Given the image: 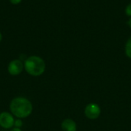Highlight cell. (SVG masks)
Here are the masks:
<instances>
[{
    "label": "cell",
    "mask_w": 131,
    "mask_h": 131,
    "mask_svg": "<svg viewBox=\"0 0 131 131\" xmlns=\"http://www.w3.org/2000/svg\"><path fill=\"white\" fill-rule=\"evenodd\" d=\"M9 110L13 116L19 119H24L31 114L33 106L28 98L17 97L12 99L10 102Z\"/></svg>",
    "instance_id": "6da1fadb"
},
{
    "label": "cell",
    "mask_w": 131,
    "mask_h": 131,
    "mask_svg": "<svg viewBox=\"0 0 131 131\" xmlns=\"http://www.w3.org/2000/svg\"><path fill=\"white\" fill-rule=\"evenodd\" d=\"M45 62L38 56H30L25 59L24 63V69L25 71L33 77H38L44 74L45 71Z\"/></svg>",
    "instance_id": "7a4b0ae2"
},
{
    "label": "cell",
    "mask_w": 131,
    "mask_h": 131,
    "mask_svg": "<svg viewBox=\"0 0 131 131\" xmlns=\"http://www.w3.org/2000/svg\"><path fill=\"white\" fill-rule=\"evenodd\" d=\"M101 113V107L98 104L95 103H91L88 104L84 109V114L87 118L90 120H96L97 119Z\"/></svg>",
    "instance_id": "3957f363"
},
{
    "label": "cell",
    "mask_w": 131,
    "mask_h": 131,
    "mask_svg": "<svg viewBox=\"0 0 131 131\" xmlns=\"http://www.w3.org/2000/svg\"><path fill=\"white\" fill-rule=\"evenodd\" d=\"M14 116L9 113L3 111L0 113V127L4 129H11L14 127Z\"/></svg>",
    "instance_id": "277c9868"
},
{
    "label": "cell",
    "mask_w": 131,
    "mask_h": 131,
    "mask_svg": "<svg viewBox=\"0 0 131 131\" xmlns=\"http://www.w3.org/2000/svg\"><path fill=\"white\" fill-rule=\"evenodd\" d=\"M24 70V64L21 60L15 59L8 65V72L12 76L19 75Z\"/></svg>",
    "instance_id": "5b68a950"
},
{
    "label": "cell",
    "mask_w": 131,
    "mask_h": 131,
    "mask_svg": "<svg viewBox=\"0 0 131 131\" xmlns=\"http://www.w3.org/2000/svg\"><path fill=\"white\" fill-rule=\"evenodd\" d=\"M61 129L63 131H77V124L72 119L67 118L62 121Z\"/></svg>",
    "instance_id": "8992f818"
},
{
    "label": "cell",
    "mask_w": 131,
    "mask_h": 131,
    "mask_svg": "<svg viewBox=\"0 0 131 131\" xmlns=\"http://www.w3.org/2000/svg\"><path fill=\"white\" fill-rule=\"evenodd\" d=\"M125 53L126 55L131 59V36L128 38L125 45Z\"/></svg>",
    "instance_id": "52a82bcc"
},
{
    "label": "cell",
    "mask_w": 131,
    "mask_h": 131,
    "mask_svg": "<svg viewBox=\"0 0 131 131\" xmlns=\"http://www.w3.org/2000/svg\"><path fill=\"white\" fill-rule=\"evenodd\" d=\"M23 126V121L21 119H16L15 120V122H14V127H17V128H21V127Z\"/></svg>",
    "instance_id": "ba28073f"
},
{
    "label": "cell",
    "mask_w": 131,
    "mask_h": 131,
    "mask_svg": "<svg viewBox=\"0 0 131 131\" xmlns=\"http://www.w3.org/2000/svg\"><path fill=\"white\" fill-rule=\"evenodd\" d=\"M125 13H126L127 16L131 18V3L128 4L127 5V7L125 8Z\"/></svg>",
    "instance_id": "9c48e42d"
},
{
    "label": "cell",
    "mask_w": 131,
    "mask_h": 131,
    "mask_svg": "<svg viewBox=\"0 0 131 131\" xmlns=\"http://www.w3.org/2000/svg\"><path fill=\"white\" fill-rule=\"evenodd\" d=\"M11 3L14 4V5H17L18 3H20L21 2V0H9Z\"/></svg>",
    "instance_id": "30bf717a"
},
{
    "label": "cell",
    "mask_w": 131,
    "mask_h": 131,
    "mask_svg": "<svg viewBox=\"0 0 131 131\" xmlns=\"http://www.w3.org/2000/svg\"><path fill=\"white\" fill-rule=\"evenodd\" d=\"M10 131H21V128H17V127H14V128H12V130Z\"/></svg>",
    "instance_id": "8fae6325"
},
{
    "label": "cell",
    "mask_w": 131,
    "mask_h": 131,
    "mask_svg": "<svg viewBox=\"0 0 131 131\" xmlns=\"http://www.w3.org/2000/svg\"><path fill=\"white\" fill-rule=\"evenodd\" d=\"M127 24H128V25H129L130 28L131 29V18H130V19L128 20V22H127Z\"/></svg>",
    "instance_id": "7c38bea8"
},
{
    "label": "cell",
    "mask_w": 131,
    "mask_h": 131,
    "mask_svg": "<svg viewBox=\"0 0 131 131\" xmlns=\"http://www.w3.org/2000/svg\"><path fill=\"white\" fill-rule=\"evenodd\" d=\"M2 34L0 33V41H2Z\"/></svg>",
    "instance_id": "4fadbf2b"
}]
</instances>
